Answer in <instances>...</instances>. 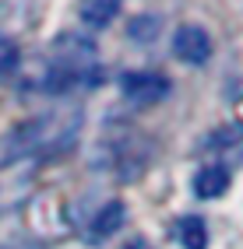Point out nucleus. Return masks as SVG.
Listing matches in <instances>:
<instances>
[{
    "mask_svg": "<svg viewBox=\"0 0 243 249\" xmlns=\"http://www.w3.org/2000/svg\"><path fill=\"white\" fill-rule=\"evenodd\" d=\"M120 88L127 95V102H134V106H155V102H162V98L169 95V81L162 74H152V71H131V74H123Z\"/></svg>",
    "mask_w": 243,
    "mask_h": 249,
    "instance_id": "1",
    "label": "nucleus"
},
{
    "mask_svg": "<svg viewBox=\"0 0 243 249\" xmlns=\"http://www.w3.org/2000/svg\"><path fill=\"white\" fill-rule=\"evenodd\" d=\"M173 49L183 63L201 67V63H208V56H212V36H208L201 25H180L176 36H173Z\"/></svg>",
    "mask_w": 243,
    "mask_h": 249,
    "instance_id": "2",
    "label": "nucleus"
},
{
    "mask_svg": "<svg viewBox=\"0 0 243 249\" xmlns=\"http://www.w3.org/2000/svg\"><path fill=\"white\" fill-rule=\"evenodd\" d=\"M225 190H229V169H225V165H204V169H198V176H194V193H198L201 200H215Z\"/></svg>",
    "mask_w": 243,
    "mask_h": 249,
    "instance_id": "3",
    "label": "nucleus"
},
{
    "mask_svg": "<svg viewBox=\"0 0 243 249\" xmlns=\"http://www.w3.org/2000/svg\"><path fill=\"white\" fill-rule=\"evenodd\" d=\"M176 239H180L183 249H208V225L198 214H183L176 221Z\"/></svg>",
    "mask_w": 243,
    "mask_h": 249,
    "instance_id": "4",
    "label": "nucleus"
},
{
    "mask_svg": "<svg viewBox=\"0 0 243 249\" xmlns=\"http://www.w3.org/2000/svg\"><path fill=\"white\" fill-rule=\"evenodd\" d=\"M123 214H127V207L120 200H109L106 207H99V211H95V218H92V235L95 239L117 235V228L123 225Z\"/></svg>",
    "mask_w": 243,
    "mask_h": 249,
    "instance_id": "5",
    "label": "nucleus"
},
{
    "mask_svg": "<svg viewBox=\"0 0 243 249\" xmlns=\"http://www.w3.org/2000/svg\"><path fill=\"white\" fill-rule=\"evenodd\" d=\"M81 21L92 25V28H106L109 21H117L120 14V0H85V4L78 7Z\"/></svg>",
    "mask_w": 243,
    "mask_h": 249,
    "instance_id": "6",
    "label": "nucleus"
},
{
    "mask_svg": "<svg viewBox=\"0 0 243 249\" xmlns=\"http://www.w3.org/2000/svg\"><path fill=\"white\" fill-rule=\"evenodd\" d=\"M162 21L159 18H134L131 21V39H155Z\"/></svg>",
    "mask_w": 243,
    "mask_h": 249,
    "instance_id": "7",
    "label": "nucleus"
},
{
    "mask_svg": "<svg viewBox=\"0 0 243 249\" xmlns=\"http://www.w3.org/2000/svg\"><path fill=\"white\" fill-rule=\"evenodd\" d=\"M14 67H18V49L14 42H0V77L14 74Z\"/></svg>",
    "mask_w": 243,
    "mask_h": 249,
    "instance_id": "8",
    "label": "nucleus"
},
{
    "mask_svg": "<svg viewBox=\"0 0 243 249\" xmlns=\"http://www.w3.org/2000/svg\"><path fill=\"white\" fill-rule=\"evenodd\" d=\"M127 249H152V246H148V242H131Z\"/></svg>",
    "mask_w": 243,
    "mask_h": 249,
    "instance_id": "9",
    "label": "nucleus"
}]
</instances>
